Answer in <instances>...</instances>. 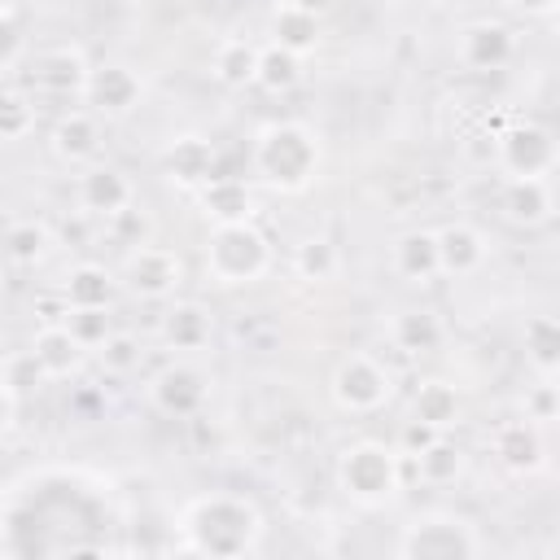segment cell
I'll return each instance as SVG.
<instances>
[{"label":"cell","mask_w":560,"mask_h":560,"mask_svg":"<svg viewBox=\"0 0 560 560\" xmlns=\"http://www.w3.org/2000/svg\"><path fill=\"white\" fill-rule=\"evenodd\" d=\"M179 534H184V551L192 556H214V560L254 556L262 542V512L245 494L210 490L179 512Z\"/></svg>","instance_id":"cell-1"},{"label":"cell","mask_w":560,"mask_h":560,"mask_svg":"<svg viewBox=\"0 0 560 560\" xmlns=\"http://www.w3.org/2000/svg\"><path fill=\"white\" fill-rule=\"evenodd\" d=\"M249 162H254V175L262 184H271L276 192H302L319 175L324 149H319V136L306 122L276 118V122L258 127Z\"/></svg>","instance_id":"cell-2"},{"label":"cell","mask_w":560,"mask_h":560,"mask_svg":"<svg viewBox=\"0 0 560 560\" xmlns=\"http://www.w3.org/2000/svg\"><path fill=\"white\" fill-rule=\"evenodd\" d=\"M402 451L376 438H359L337 455V486L359 508H381L402 490Z\"/></svg>","instance_id":"cell-3"},{"label":"cell","mask_w":560,"mask_h":560,"mask_svg":"<svg viewBox=\"0 0 560 560\" xmlns=\"http://www.w3.org/2000/svg\"><path fill=\"white\" fill-rule=\"evenodd\" d=\"M201 267L214 284L223 289H236V284H254L267 276L271 267V245L267 236L245 219V223H219L210 228L206 236V249H201Z\"/></svg>","instance_id":"cell-4"},{"label":"cell","mask_w":560,"mask_h":560,"mask_svg":"<svg viewBox=\"0 0 560 560\" xmlns=\"http://www.w3.org/2000/svg\"><path fill=\"white\" fill-rule=\"evenodd\" d=\"M486 551V538L477 534L472 521L455 512H420L402 525L394 556L402 560H472Z\"/></svg>","instance_id":"cell-5"},{"label":"cell","mask_w":560,"mask_h":560,"mask_svg":"<svg viewBox=\"0 0 560 560\" xmlns=\"http://www.w3.org/2000/svg\"><path fill=\"white\" fill-rule=\"evenodd\" d=\"M328 394H332V402H337L346 416H376V411L394 398V372H389L376 354L350 350V354L332 368Z\"/></svg>","instance_id":"cell-6"},{"label":"cell","mask_w":560,"mask_h":560,"mask_svg":"<svg viewBox=\"0 0 560 560\" xmlns=\"http://www.w3.org/2000/svg\"><path fill=\"white\" fill-rule=\"evenodd\" d=\"M92 79V66L83 57V48L74 44H57V48H39L26 57V88L39 96H57V101H83Z\"/></svg>","instance_id":"cell-7"},{"label":"cell","mask_w":560,"mask_h":560,"mask_svg":"<svg viewBox=\"0 0 560 560\" xmlns=\"http://www.w3.org/2000/svg\"><path fill=\"white\" fill-rule=\"evenodd\" d=\"M494 162L503 175H551L560 166V140L538 122H512L494 136Z\"/></svg>","instance_id":"cell-8"},{"label":"cell","mask_w":560,"mask_h":560,"mask_svg":"<svg viewBox=\"0 0 560 560\" xmlns=\"http://www.w3.org/2000/svg\"><path fill=\"white\" fill-rule=\"evenodd\" d=\"M122 280L136 298L144 302H166L175 298V289L184 284V262L171 245H153V241H140L127 249L122 258Z\"/></svg>","instance_id":"cell-9"},{"label":"cell","mask_w":560,"mask_h":560,"mask_svg":"<svg viewBox=\"0 0 560 560\" xmlns=\"http://www.w3.org/2000/svg\"><path fill=\"white\" fill-rule=\"evenodd\" d=\"M144 394H149V407L153 411H162L171 420H192L206 407V398H210V381H206L201 368L175 359V363H166L162 372L149 376Z\"/></svg>","instance_id":"cell-10"},{"label":"cell","mask_w":560,"mask_h":560,"mask_svg":"<svg viewBox=\"0 0 560 560\" xmlns=\"http://www.w3.org/2000/svg\"><path fill=\"white\" fill-rule=\"evenodd\" d=\"M516 57V31L499 18H477L455 35V61L464 70H503Z\"/></svg>","instance_id":"cell-11"},{"label":"cell","mask_w":560,"mask_h":560,"mask_svg":"<svg viewBox=\"0 0 560 560\" xmlns=\"http://www.w3.org/2000/svg\"><path fill=\"white\" fill-rule=\"evenodd\" d=\"M74 201H79L83 214L109 223L114 214H122L127 206H136V188H131V179H127L118 166H109V162H88V166L79 171V179H74Z\"/></svg>","instance_id":"cell-12"},{"label":"cell","mask_w":560,"mask_h":560,"mask_svg":"<svg viewBox=\"0 0 560 560\" xmlns=\"http://www.w3.org/2000/svg\"><path fill=\"white\" fill-rule=\"evenodd\" d=\"M140 96H144V83H140V74H136L131 66H122V61H101V66H92V79H88L83 101H88V109H96L101 118H122V114H131V109L140 105Z\"/></svg>","instance_id":"cell-13"},{"label":"cell","mask_w":560,"mask_h":560,"mask_svg":"<svg viewBox=\"0 0 560 560\" xmlns=\"http://www.w3.org/2000/svg\"><path fill=\"white\" fill-rule=\"evenodd\" d=\"M499 214L512 228H538L556 214V192L547 175H508L499 188Z\"/></svg>","instance_id":"cell-14"},{"label":"cell","mask_w":560,"mask_h":560,"mask_svg":"<svg viewBox=\"0 0 560 560\" xmlns=\"http://www.w3.org/2000/svg\"><path fill=\"white\" fill-rule=\"evenodd\" d=\"M219 149L206 140V136H197V131H188V136H175L166 149H162V171H166V179L171 184H179V188H201V184H210L219 171Z\"/></svg>","instance_id":"cell-15"},{"label":"cell","mask_w":560,"mask_h":560,"mask_svg":"<svg viewBox=\"0 0 560 560\" xmlns=\"http://www.w3.org/2000/svg\"><path fill=\"white\" fill-rule=\"evenodd\" d=\"M48 144H52V153H57L61 162H70V166L92 162L96 149H101V114L88 109V105H74V109H66V114H57Z\"/></svg>","instance_id":"cell-16"},{"label":"cell","mask_w":560,"mask_h":560,"mask_svg":"<svg viewBox=\"0 0 560 560\" xmlns=\"http://www.w3.org/2000/svg\"><path fill=\"white\" fill-rule=\"evenodd\" d=\"M26 350L35 354V363L44 368V376H48V381L74 376V372H79V363H83V354H88V346L70 332V324H66V319H57V324H39Z\"/></svg>","instance_id":"cell-17"},{"label":"cell","mask_w":560,"mask_h":560,"mask_svg":"<svg viewBox=\"0 0 560 560\" xmlns=\"http://www.w3.org/2000/svg\"><path fill=\"white\" fill-rule=\"evenodd\" d=\"M490 451H494V459L508 468V472H534L538 464H542V433H538V420H503V424H494V433H490Z\"/></svg>","instance_id":"cell-18"},{"label":"cell","mask_w":560,"mask_h":560,"mask_svg":"<svg viewBox=\"0 0 560 560\" xmlns=\"http://www.w3.org/2000/svg\"><path fill=\"white\" fill-rule=\"evenodd\" d=\"M389 267H394V276H402V280H411V284H429V280H438V276H442L438 232H429V228H411V232H402V236L394 241V249H389Z\"/></svg>","instance_id":"cell-19"},{"label":"cell","mask_w":560,"mask_h":560,"mask_svg":"<svg viewBox=\"0 0 560 560\" xmlns=\"http://www.w3.org/2000/svg\"><path fill=\"white\" fill-rule=\"evenodd\" d=\"M158 332H162V341H166L171 350L192 354V350H206V346H210V337H214V319H210V311H206L201 302L179 298V302L166 306Z\"/></svg>","instance_id":"cell-20"},{"label":"cell","mask_w":560,"mask_h":560,"mask_svg":"<svg viewBox=\"0 0 560 560\" xmlns=\"http://www.w3.org/2000/svg\"><path fill=\"white\" fill-rule=\"evenodd\" d=\"M197 206H201V214L210 219V228L254 219V192H249V184L236 179V175H214L210 184H201V188H197Z\"/></svg>","instance_id":"cell-21"},{"label":"cell","mask_w":560,"mask_h":560,"mask_svg":"<svg viewBox=\"0 0 560 560\" xmlns=\"http://www.w3.org/2000/svg\"><path fill=\"white\" fill-rule=\"evenodd\" d=\"M438 254H442V276H477L490 249L472 223H446L438 228Z\"/></svg>","instance_id":"cell-22"},{"label":"cell","mask_w":560,"mask_h":560,"mask_svg":"<svg viewBox=\"0 0 560 560\" xmlns=\"http://www.w3.org/2000/svg\"><path fill=\"white\" fill-rule=\"evenodd\" d=\"M389 341L402 354H433L446 341V324L429 306H407V311H398L389 319Z\"/></svg>","instance_id":"cell-23"},{"label":"cell","mask_w":560,"mask_h":560,"mask_svg":"<svg viewBox=\"0 0 560 560\" xmlns=\"http://www.w3.org/2000/svg\"><path fill=\"white\" fill-rule=\"evenodd\" d=\"M70 311H109L114 302V271L101 262H74L57 289Z\"/></svg>","instance_id":"cell-24"},{"label":"cell","mask_w":560,"mask_h":560,"mask_svg":"<svg viewBox=\"0 0 560 560\" xmlns=\"http://www.w3.org/2000/svg\"><path fill=\"white\" fill-rule=\"evenodd\" d=\"M521 350L538 376H560V315H525Z\"/></svg>","instance_id":"cell-25"},{"label":"cell","mask_w":560,"mask_h":560,"mask_svg":"<svg viewBox=\"0 0 560 560\" xmlns=\"http://www.w3.org/2000/svg\"><path fill=\"white\" fill-rule=\"evenodd\" d=\"M459 411H464V398H459V389H455L451 381H442V376L420 381L416 394H411V416L424 420V424H433V429H442V433L455 429Z\"/></svg>","instance_id":"cell-26"},{"label":"cell","mask_w":560,"mask_h":560,"mask_svg":"<svg viewBox=\"0 0 560 560\" xmlns=\"http://www.w3.org/2000/svg\"><path fill=\"white\" fill-rule=\"evenodd\" d=\"M210 70H214V79L223 88H249V83H258V44H249L241 35L223 39L214 48V57H210Z\"/></svg>","instance_id":"cell-27"},{"label":"cell","mask_w":560,"mask_h":560,"mask_svg":"<svg viewBox=\"0 0 560 560\" xmlns=\"http://www.w3.org/2000/svg\"><path fill=\"white\" fill-rule=\"evenodd\" d=\"M407 464H411V472L424 481V486H446V481H455L459 472H464V451H459V442L455 438H433L420 455H407Z\"/></svg>","instance_id":"cell-28"},{"label":"cell","mask_w":560,"mask_h":560,"mask_svg":"<svg viewBox=\"0 0 560 560\" xmlns=\"http://www.w3.org/2000/svg\"><path fill=\"white\" fill-rule=\"evenodd\" d=\"M271 39L298 57L315 52L319 48V13H306V9H284L276 4L271 13Z\"/></svg>","instance_id":"cell-29"},{"label":"cell","mask_w":560,"mask_h":560,"mask_svg":"<svg viewBox=\"0 0 560 560\" xmlns=\"http://www.w3.org/2000/svg\"><path fill=\"white\" fill-rule=\"evenodd\" d=\"M35 131V92L18 79H4L0 88V136L4 144H18Z\"/></svg>","instance_id":"cell-30"},{"label":"cell","mask_w":560,"mask_h":560,"mask_svg":"<svg viewBox=\"0 0 560 560\" xmlns=\"http://www.w3.org/2000/svg\"><path fill=\"white\" fill-rule=\"evenodd\" d=\"M48 245H52V232H48L44 219H13L9 232H4V254H9L13 267H35V262H44Z\"/></svg>","instance_id":"cell-31"},{"label":"cell","mask_w":560,"mask_h":560,"mask_svg":"<svg viewBox=\"0 0 560 560\" xmlns=\"http://www.w3.org/2000/svg\"><path fill=\"white\" fill-rule=\"evenodd\" d=\"M298 79H302V57H298V52L280 48L276 39L258 48V88H262V92H276V96H280V92H289Z\"/></svg>","instance_id":"cell-32"},{"label":"cell","mask_w":560,"mask_h":560,"mask_svg":"<svg viewBox=\"0 0 560 560\" xmlns=\"http://www.w3.org/2000/svg\"><path fill=\"white\" fill-rule=\"evenodd\" d=\"M140 359H144L140 337H136V332H122V328H114V332L96 346V363H101L105 376H131V372L140 368Z\"/></svg>","instance_id":"cell-33"},{"label":"cell","mask_w":560,"mask_h":560,"mask_svg":"<svg viewBox=\"0 0 560 560\" xmlns=\"http://www.w3.org/2000/svg\"><path fill=\"white\" fill-rule=\"evenodd\" d=\"M293 271L302 280H332L337 276V245L328 236H306L293 249Z\"/></svg>","instance_id":"cell-34"},{"label":"cell","mask_w":560,"mask_h":560,"mask_svg":"<svg viewBox=\"0 0 560 560\" xmlns=\"http://www.w3.org/2000/svg\"><path fill=\"white\" fill-rule=\"evenodd\" d=\"M26 57H31V52H26V39H22L18 9H4V4H0V70H4V79H18Z\"/></svg>","instance_id":"cell-35"},{"label":"cell","mask_w":560,"mask_h":560,"mask_svg":"<svg viewBox=\"0 0 560 560\" xmlns=\"http://www.w3.org/2000/svg\"><path fill=\"white\" fill-rule=\"evenodd\" d=\"M66 324H70V332L88 346V350H96L109 332H114V324H109V311H66Z\"/></svg>","instance_id":"cell-36"},{"label":"cell","mask_w":560,"mask_h":560,"mask_svg":"<svg viewBox=\"0 0 560 560\" xmlns=\"http://www.w3.org/2000/svg\"><path fill=\"white\" fill-rule=\"evenodd\" d=\"M525 416L529 420H556L560 416V385H551V376H542V385H534L525 394Z\"/></svg>","instance_id":"cell-37"},{"label":"cell","mask_w":560,"mask_h":560,"mask_svg":"<svg viewBox=\"0 0 560 560\" xmlns=\"http://www.w3.org/2000/svg\"><path fill=\"white\" fill-rule=\"evenodd\" d=\"M109 232L131 249V245H140L144 241V232H149V223H144V214H140V206H127L122 214H114L109 219Z\"/></svg>","instance_id":"cell-38"},{"label":"cell","mask_w":560,"mask_h":560,"mask_svg":"<svg viewBox=\"0 0 560 560\" xmlns=\"http://www.w3.org/2000/svg\"><path fill=\"white\" fill-rule=\"evenodd\" d=\"M433 438H442V429H433V424H424V420L411 416V420L402 424V433H398V451H402V455H420Z\"/></svg>","instance_id":"cell-39"},{"label":"cell","mask_w":560,"mask_h":560,"mask_svg":"<svg viewBox=\"0 0 560 560\" xmlns=\"http://www.w3.org/2000/svg\"><path fill=\"white\" fill-rule=\"evenodd\" d=\"M508 9L525 13V18H547V13H560V0H503Z\"/></svg>","instance_id":"cell-40"},{"label":"cell","mask_w":560,"mask_h":560,"mask_svg":"<svg viewBox=\"0 0 560 560\" xmlns=\"http://www.w3.org/2000/svg\"><path fill=\"white\" fill-rule=\"evenodd\" d=\"M276 4H284V9H306V13H328V9H332V0H276Z\"/></svg>","instance_id":"cell-41"},{"label":"cell","mask_w":560,"mask_h":560,"mask_svg":"<svg viewBox=\"0 0 560 560\" xmlns=\"http://www.w3.org/2000/svg\"><path fill=\"white\" fill-rule=\"evenodd\" d=\"M0 4H4V9H22V0H0Z\"/></svg>","instance_id":"cell-42"}]
</instances>
